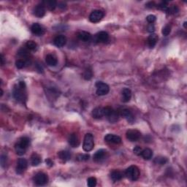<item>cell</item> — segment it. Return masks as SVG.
I'll return each mask as SVG.
<instances>
[{
  "label": "cell",
  "instance_id": "obj_1",
  "mask_svg": "<svg viewBox=\"0 0 187 187\" xmlns=\"http://www.w3.org/2000/svg\"><path fill=\"white\" fill-rule=\"evenodd\" d=\"M13 94L14 98L19 102H24L26 100V84L24 81H20L19 84L15 86Z\"/></svg>",
  "mask_w": 187,
  "mask_h": 187
},
{
  "label": "cell",
  "instance_id": "obj_2",
  "mask_svg": "<svg viewBox=\"0 0 187 187\" xmlns=\"http://www.w3.org/2000/svg\"><path fill=\"white\" fill-rule=\"evenodd\" d=\"M104 114H105V116L107 118V120L112 124L118 121L119 115H120L118 111L113 110L110 107H104Z\"/></svg>",
  "mask_w": 187,
  "mask_h": 187
},
{
  "label": "cell",
  "instance_id": "obj_3",
  "mask_svg": "<svg viewBox=\"0 0 187 187\" xmlns=\"http://www.w3.org/2000/svg\"><path fill=\"white\" fill-rule=\"evenodd\" d=\"M125 175L127 178L132 181H137L139 178L140 175V172L139 168L135 165H132V166L129 167L126 170Z\"/></svg>",
  "mask_w": 187,
  "mask_h": 187
},
{
  "label": "cell",
  "instance_id": "obj_4",
  "mask_svg": "<svg viewBox=\"0 0 187 187\" xmlns=\"http://www.w3.org/2000/svg\"><path fill=\"white\" fill-rule=\"evenodd\" d=\"M94 147V136L92 134L87 133L84 137L83 144V149L86 152L91 151Z\"/></svg>",
  "mask_w": 187,
  "mask_h": 187
},
{
  "label": "cell",
  "instance_id": "obj_5",
  "mask_svg": "<svg viewBox=\"0 0 187 187\" xmlns=\"http://www.w3.org/2000/svg\"><path fill=\"white\" fill-rule=\"evenodd\" d=\"M33 181L37 186H44L48 181V177L44 173H38L34 176Z\"/></svg>",
  "mask_w": 187,
  "mask_h": 187
},
{
  "label": "cell",
  "instance_id": "obj_6",
  "mask_svg": "<svg viewBox=\"0 0 187 187\" xmlns=\"http://www.w3.org/2000/svg\"><path fill=\"white\" fill-rule=\"evenodd\" d=\"M96 88H97V94L99 96L106 95L110 91L109 86L102 81H98L96 83Z\"/></svg>",
  "mask_w": 187,
  "mask_h": 187
},
{
  "label": "cell",
  "instance_id": "obj_7",
  "mask_svg": "<svg viewBox=\"0 0 187 187\" xmlns=\"http://www.w3.org/2000/svg\"><path fill=\"white\" fill-rule=\"evenodd\" d=\"M104 16V13L102 12V10H95L92 11V13L89 16V20H90L91 22L94 23H98L103 19Z\"/></svg>",
  "mask_w": 187,
  "mask_h": 187
},
{
  "label": "cell",
  "instance_id": "obj_8",
  "mask_svg": "<svg viewBox=\"0 0 187 187\" xmlns=\"http://www.w3.org/2000/svg\"><path fill=\"white\" fill-rule=\"evenodd\" d=\"M126 137L127 140L131 142L137 141L141 137V133L137 130H130L126 133Z\"/></svg>",
  "mask_w": 187,
  "mask_h": 187
},
{
  "label": "cell",
  "instance_id": "obj_9",
  "mask_svg": "<svg viewBox=\"0 0 187 187\" xmlns=\"http://www.w3.org/2000/svg\"><path fill=\"white\" fill-rule=\"evenodd\" d=\"M28 167V162L25 159H19L16 166V173L18 174H23Z\"/></svg>",
  "mask_w": 187,
  "mask_h": 187
},
{
  "label": "cell",
  "instance_id": "obj_10",
  "mask_svg": "<svg viewBox=\"0 0 187 187\" xmlns=\"http://www.w3.org/2000/svg\"><path fill=\"white\" fill-rule=\"evenodd\" d=\"M31 31L36 36H42L45 33L44 28L37 23L32 24L31 27Z\"/></svg>",
  "mask_w": 187,
  "mask_h": 187
},
{
  "label": "cell",
  "instance_id": "obj_11",
  "mask_svg": "<svg viewBox=\"0 0 187 187\" xmlns=\"http://www.w3.org/2000/svg\"><path fill=\"white\" fill-rule=\"evenodd\" d=\"M105 140L107 143L113 144H119L121 143V138L118 135H112V134H107L105 135Z\"/></svg>",
  "mask_w": 187,
  "mask_h": 187
},
{
  "label": "cell",
  "instance_id": "obj_12",
  "mask_svg": "<svg viewBox=\"0 0 187 187\" xmlns=\"http://www.w3.org/2000/svg\"><path fill=\"white\" fill-rule=\"evenodd\" d=\"M69 144L73 148H77L80 145V140H79V137L77 136V134L72 133L69 135L68 138Z\"/></svg>",
  "mask_w": 187,
  "mask_h": 187
},
{
  "label": "cell",
  "instance_id": "obj_13",
  "mask_svg": "<svg viewBox=\"0 0 187 187\" xmlns=\"http://www.w3.org/2000/svg\"><path fill=\"white\" fill-rule=\"evenodd\" d=\"M120 115H121L123 118L127 119V120L129 122H130V123H132V122L134 121V120H135L133 114L132 113V112L130 111L129 109H127V108L122 109V110H121Z\"/></svg>",
  "mask_w": 187,
  "mask_h": 187
},
{
  "label": "cell",
  "instance_id": "obj_14",
  "mask_svg": "<svg viewBox=\"0 0 187 187\" xmlns=\"http://www.w3.org/2000/svg\"><path fill=\"white\" fill-rule=\"evenodd\" d=\"M109 39V34L106 31H100L99 33H97L96 34V40L99 42H102V43H105L108 41Z\"/></svg>",
  "mask_w": 187,
  "mask_h": 187
},
{
  "label": "cell",
  "instance_id": "obj_15",
  "mask_svg": "<svg viewBox=\"0 0 187 187\" xmlns=\"http://www.w3.org/2000/svg\"><path fill=\"white\" fill-rule=\"evenodd\" d=\"M45 14V7L42 4H38L34 7V15L37 18H42Z\"/></svg>",
  "mask_w": 187,
  "mask_h": 187
},
{
  "label": "cell",
  "instance_id": "obj_16",
  "mask_svg": "<svg viewBox=\"0 0 187 187\" xmlns=\"http://www.w3.org/2000/svg\"><path fill=\"white\" fill-rule=\"evenodd\" d=\"M107 150L105 149H100L94 154V159L96 162H101L106 157Z\"/></svg>",
  "mask_w": 187,
  "mask_h": 187
},
{
  "label": "cell",
  "instance_id": "obj_17",
  "mask_svg": "<svg viewBox=\"0 0 187 187\" xmlns=\"http://www.w3.org/2000/svg\"><path fill=\"white\" fill-rule=\"evenodd\" d=\"M92 115L93 116V118L96 119L102 118V117L105 116V114H104V107H97L96 108H94L92 110Z\"/></svg>",
  "mask_w": 187,
  "mask_h": 187
},
{
  "label": "cell",
  "instance_id": "obj_18",
  "mask_svg": "<svg viewBox=\"0 0 187 187\" xmlns=\"http://www.w3.org/2000/svg\"><path fill=\"white\" fill-rule=\"evenodd\" d=\"M66 42H67V38L64 35H58L54 40V45L59 48H62L65 45Z\"/></svg>",
  "mask_w": 187,
  "mask_h": 187
},
{
  "label": "cell",
  "instance_id": "obj_19",
  "mask_svg": "<svg viewBox=\"0 0 187 187\" xmlns=\"http://www.w3.org/2000/svg\"><path fill=\"white\" fill-rule=\"evenodd\" d=\"M77 37L81 41L88 42V41L91 40V39H92V34L89 32H87V31H81L77 33Z\"/></svg>",
  "mask_w": 187,
  "mask_h": 187
},
{
  "label": "cell",
  "instance_id": "obj_20",
  "mask_svg": "<svg viewBox=\"0 0 187 187\" xmlns=\"http://www.w3.org/2000/svg\"><path fill=\"white\" fill-rule=\"evenodd\" d=\"M123 177H124L123 173L121 171H119V170H113V171L111 172V173H110V178H111L112 181L114 182L121 181V180L123 178Z\"/></svg>",
  "mask_w": 187,
  "mask_h": 187
},
{
  "label": "cell",
  "instance_id": "obj_21",
  "mask_svg": "<svg viewBox=\"0 0 187 187\" xmlns=\"http://www.w3.org/2000/svg\"><path fill=\"white\" fill-rule=\"evenodd\" d=\"M132 92L130 89H124L122 91V102H128L131 100Z\"/></svg>",
  "mask_w": 187,
  "mask_h": 187
},
{
  "label": "cell",
  "instance_id": "obj_22",
  "mask_svg": "<svg viewBox=\"0 0 187 187\" xmlns=\"http://www.w3.org/2000/svg\"><path fill=\"white\" fill-rule=\"evenodd\" d=\"M45 62L47 63L48 65L51 66V67H54L57 64L58 61L56 56H54L52 54H48L45 57Z\"/></svg>",
  "mask_w": 187,
  "mask_h": 187
},
{
  "label": "cell",
  "instance_id": "obj_23",
  "mask_svg": "<svg viewBox=\"0 0 187 187\" xmlns=\"http://www.w3.org/2000/svg\"><path fill=\"white\" fill-rule=\"evenodd\" d=\"M58 156L60 159L66 162L71 159V154L68 150H61L58 153Z\"/></svg>",
  "mask_w": 187,
  "mask_h": 187
},
{
  "label": "cell",
  "instance_id": "obj_24",
  "mask_svg": "<svg viewBox=\"0 0 187 187\" xmlns=\"http://www.w3.org/2000/svg\"><path fill=\"white\" fill-rule=\"evenodd\" d=\"M158 41V36L155 34H152L148 38V45L150 48H153L156 45Z\"/></svg>",
  "mask_w": 187,
  "mask_h": 187
},
{
  "label": "cell",
  "instance_id": "obj_25",
  "mask_svg": "<svg viewBox=\"0 0 187 187\" xmlns=\"http://www.w3.org/2000/svg\"><path fill=\"white\" fill-rule=\"evenodd\" d=\"M42 162V159L40 156L37 153H34L31 156V164L32 166H37Z\"/></svg>",
  "mask_w": 187,
  "mask_h": 187
},
{
  "label": "cell",
  "instance_id": "obj_26",
  "mask_svg": "<svg viewBox=\"0 0 187 187\" xmlns=\"http://www.w3.org/2000/svg\"><path fill=\"white\" fill-rule=\"evenodd\" d=\"M42 4H43L45 8H48L49 10H54L56 7L57 6V2L56 1H53V0H50V1H42Z\"/></svg>",
  "mask_w": 187,
  "mask_h": 187
},
{
  "label": "cell",
  "instance_id": "obj_27",
  "mask_svg": "<svg viewBox=\"0 0 187 187\" xmlns=\"http://www.w3.org/2000/svg\"><path fill=\"white\" fill-rule=\"evenodd\" d=\"M140 156L143 157L145 160H149L153 156V151L150 148H145V149L142 150Z\"/></svg>",
  "mask_w": 187,
  "mask_h": 187
},
{
  "label": "cell",
  "instance_id": "obj_28",
  "mask_svg": "<svg viewBox=\"0 0 187 187\" xmlns=\"http://www.w3.org/2000/svg\"><path fill=\"white\" fill-rule=\"evenodd\" d=\"M15 149H16V153H17L19 156H23V155L25 154L27 148H25L24 146H23V145H21L19 143H17L15 145Z\"/></svg>",
  "mask_w": 187,
  "mask_h": 187
},
{
  "label": "cell",
  "instance_id": "obj_29",
  "mask_svg": "<svg viewBox=\"0 0 187 187\" xmlns=\"http://www.w3.org/2000/svg\"><path fill=\"white\" fill-rule=\"evenodd\" d=\"M18 54H19V56L21 57L24 58L26 61H28V59H29V50L27 48H21L20 50L18 51Z\"/></svg>",
  "mask_w": 187,
  "mask_h": 187
},
{
  "label": "cell",
  "instance_id": "obj_30",
  "mask_svg": "<svg viewBox=\"0 0 187 187\" xmlns=\"http://www.w3.org/2000/svg\"><path fill=\"white\" fill-rule=\"evenodd\" d=\"M26 48L29 51H36L37 48V45L34 41L29 40L26 43Z\"/></svg>",
  "mask_w": 187,
  "mask_h": 187
},
{
  "label": "cell",
  "instance_id": "obj_31",
  "mask_svg": "<svg viewBox=\"0 0 187 187\" xmlns=\"http://www.w3.org/2000/svg\"><path fill=\"white\" fill-rule=\"evenodd\" d=\"M153 162L156 165H165V164L168 162V159L167 158L164 156H157L155 158V159L153 160Z\"/></svg>",
  "mask_w": 187,
  "mask_h": 187
},
{
  "label": "cell",
  "instance_id": "obj_32",
  "mask_svg": "<svg viewBox=\"0 0 187 187\" xmlns=\"http://www.w3.org/2000/svg\"><path fill=\"white\" fill-rule=\"evenodd\" d=\"M18 143H19L21 145H22L23 146H24L25 148H27L28 147H29V143H30V140H29V138H28V137H21V138L19 139V142Z\"/></svg>",
  "mask_w": 187,
  "mask_h": 187
},
{
  "label": "cell",
  "instance_id": "obj_33",
  "mask_svg": "<svg viewBox=\"0 0 187 187\" xmlns=\"http://www.w3.org/2000/svg\"><path fill=\"white\" fill-rule=\"evenodd\" d=\"M28 64L27 61H26L25 59H19V60L16 61V66L18 69H22L24 68L26 66V64Z\"/></svg>",
  "mask_w": 187,
  "mask_h": 187
},
{
  "label": "cell",
  "instance_id": "obj_34",
  "mask_svg": "<svg viewBox=\"0 0 187 187\" xmlns=\"http://www.w3.org/2000/svg\"><path fill=\"white\" fill-rule=\"evenodd\" d=\"M178 7L175 6V5H172L170 7H168V9L166 10V12L168 14H170V15H172V14H175V13H177L178 12Z\"/></svg>",
  "mask_w": 187,
  "mask_h": 187
},
{
  "label": "cell",
  "instance_id": "obj_35",
  "mask_svg": "<svg viewBox=\"0 0 187 187\" xmlns=\"http://www.w3.org/2000/svg\"><path fill=\"white\" fill-rule=\"evenodd\" d=\"M97 178L94 177H90L87 179V185L89 187H94L97 185Z\"/></svg>",
  "mask_w": 187,
  "mask_h": 187
},
{
  "label": "cell",
  "instance_id": "obj_36",
  "mask_svg": "<svg viewBox=\"0 0 187 187\" xmlns=\"http://www.w3.org/2000/svg\"><path fill=\"white\" fill-rule=\"evenodd\" d=\"M168 7L169 6H168V1H162V2L159 3V4H156V7L158 8V9L162 10H163V11H166V10L168 9Z\"/></svg>",
  "mask_w": 187,
  "mask_h": 187
},
{
  "label": "cell",
  "instance_id": "obj_37",
  "mask_svg": "<svg viewBox=\"0 0 187 187\" xmlns=\"http://www.w3.org/2000/svg\"><path fill=\"white\" fill-rule=\"evenodd\" d=\"M92 75H93V73H92V71L91 69H86L85 72H84L83 74V77L85 80H90L91 78L92 77Z\"/></svg>",
  "mask_w": 187,
  "mask_h": 187
},
{
  "label": "cell",
  "instance_id": "obj_38",
  "mask_svg": "<svg viewBox=\"0 0 187 187\" xmlns=\"http://www.w3.org/2000/svg\"><path fill=\"white\" fill-rule=\"evenodd\" d=\"M170 32H171V27H170V26L169 25L165 26V27L162 29V34H163V35L168 36L170 34Z\"/></svg>",
  "mask_w": 187,
  "mask_h": 187
},
{
  "label": "cell",
  "instance_id": "obj_39",
  "mask_svg": "<svg viewBox=\"0 0 187 187\" xmlns=\"http://www.w3.org/2000/svg\"><path fill=\"white\" fill-rule=\"evenodd\" d=\"M146 19H147V21H148L150 24H153V23L156 21V16H153V15H149V16H147Z\"/></svg>",
  "mask_w": 187,
  "mask_h": 187
},
{
  "label": "cell",
  "instance_id": "obj_40",
  "mask_svg": "<svg viewBox=\"0 0 187 187\" xmlns=\"http://www.w3.org/2000/svg\"><path fill=\"white\" fill-rule=\"evenodd\" d=\"M89 154H80L77 156V159L79 161H86L89 160Z\"/></svg>",
  "mask_w": 187,
  "mask_h": 187
},
{
  "label": "cell",
  "instance_id": "obj_41",
  "mask_svg": "<svg viewBox=\"0 0 187 187\" xmlns=\"http://www.w3.org/2000/svg\"><path fill=\"white\" fill-rule=\"evenodd\" d=\"M142 150H143V149H142L141 147L136 146V147H135V148H134L133 152H134V153H135V154L137 155V156H140V155L141 154Z\"/></svg>",
  "mask_w": 187,
  "mask_h": 187
},
{
  "label": "cell",
  "instance_id": "obj_42",
  "mask_svg": "<svg viewBox=\"0 0 187 187\" xmlns=\"http://www.w3.org/2000/svg\"><path fill=\"white\" fill-rule=\"evenodd\" d=\"M7 163V156L5 155H1V166L4 168Z\"/></svg>",
  "mask_w": 187,
  "mask_h": 187
},
{
  "label": "cell",
  "instance_id": "obj_43",
  "mask_svg": "<svg viewBox=\"0 0 187 187\" xmlns=\"http://www.w3.org/2000/svg\"><path fill=\"white\" fill-rule=\"evenodd\" d=\"M145 6L148 8H153L155 7H156V4L154 1H149V2H148L145 4Z\"/></svg>",
  "mask_w": 187,
  "mask_h": 187
},
{
  "label": "cell",
  "instance_id": "obj_44",
  "mask_svg": "<svg viewBox=\"0 0 187 187\" xmlns=\"http://www.w3.org/2000/svg\"><path fill=\"white\" fill-rule=\"evenodd\" d=\"M148 31L150 33H153L155 31V27L153 26V24H149V26H148Z\"/></svg>",
  "mask_w": 187,
  "mask_h": 187
},
{
  "label": "cell",
  "instance_id": "obj_45",
  "mask_svg": "<svg viewBox=\"0 0 187 187\" xmlns=\"http://www.w3.org/2000/svg\"><path fill=\"white\" fill-rule=\"evenodd\" d=\"M45 162H46V164H47V165L50 167L53 166V165H54V162L51 161L50 159H46Z\"/></svg>",
  "mask_w": 187,
  "mask_h": 187
},
{
  "label": "cell",
  "instance_id": "obj_46",
  "mask_svg": "<svg viewBox=\"0 0 187 187\" xmlns=\"http://www.w3.org/2000/svg\"><path fill=\"white\" fill-rule=\"evenodd\" d=\"M0 59H1V65H4V56H3L2 54H1V57H0Z\"/></svg>",
  "mask_w": 187,
  "mask_h": 187
},
{
  "label": "cell",
  "instance_id": "obj_47",
  "mask_svg": "<svg viewBox=\"0 0 187 187\" xmlns=\"http://www.w3.org/2000/svg\"><path fill=\"white\" fill-rule=\"evenodd\" d=\"M186 22H184V27H185V28H186Z\"/></svg>",
  "mask_w": 187,
  "mask_h": 187
}]
</instances>
